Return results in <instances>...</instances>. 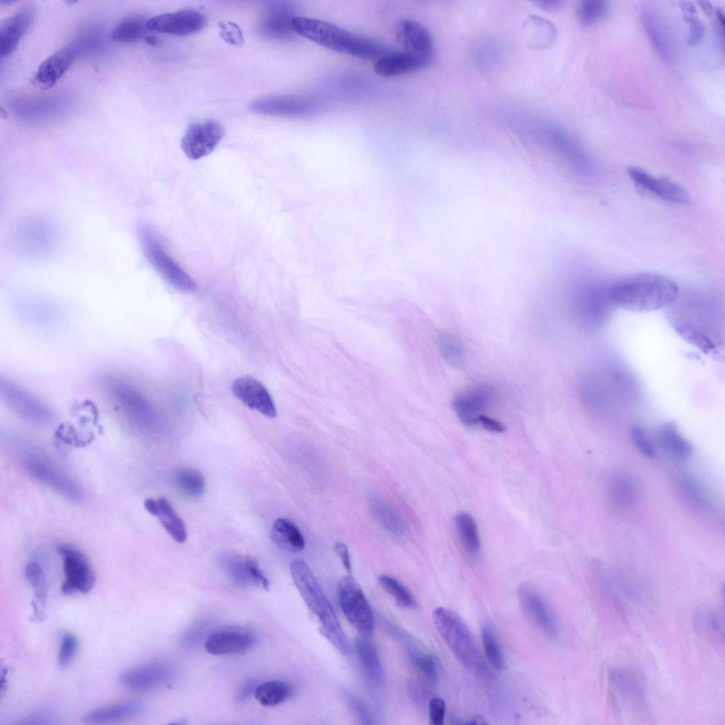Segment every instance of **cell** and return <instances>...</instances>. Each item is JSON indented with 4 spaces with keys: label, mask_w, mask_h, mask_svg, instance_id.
Wrapping results in <instances>:
<instances>
[{
    "label": "cell",
    "mask_w": 725,
    "mask_h": 725,
    "mask_svg": "<svg viewBox=\"0 0 725 725\" xmlns=\"http://www.w3.org/2000/svg\"><path fill=\"white\" fill-rule=\"evenodd\" d=\"M224 132L222 125L215 120L193 123L182 137L181 149L189 159H201L213 152L223 138Z\"/></svg>",
    "instance_id": "9"
},
{
    "label": "cell",
    "mask_w": 725,
    "mask_h": 725,
    "mask_svg": "<svg viewBox=\"0 0 725 725\" xmlns=\"http://www.w3.org/2000/svg\"><path fill=\"white\" fill-rule=\"evenodd\" d=\"M171 675L172 668L169 664L155 661L124 671L120 675V682L130 690L147 691L162 685Z\"/></svg>",
    "instance_id": "17"
},
{
    "label": "cell",
    "mask_w": 725,
    "mask_h": 725,
    "mask_svg": "<svg viewBox=\"0 0 725 725\" xmlns=\"http://www.w3.org/2000/svg\"><path fill=\"white\" fill-rule=\"evenodd\" d=\"M25 572L36 598L41 605H45L47 596V585L43 570L38 564L33 562L26 566Z\"/></svg>",
    "instance_id": "44"
},
{
    "label": "cell",
    "mask_w": 725,
    "mask_h": 725,
    "mask_svg": "<svg viewBox=\"0 0 725 725\" xmlns=\"http://www.w3.org/2000/svg\"><path fill=\"white\" fill-rule=\"evenodd\" d=\"M292 27L296 35L327 49L362 59L375 61L390 52L378 41L319 19L297 16L292 19Z\"/></svg>",
    "instance_id": "2"
},
{
    "label": "cell",
    "mask_w": 725,
    "mask_h": 725,
    "mask_svg": "<svg viewBox=\"0 0 725 725\" xmlns=\"http://www.w3.org/2000/svg\"><path fill=\"white\" fill-rule=\"evenodd\" d=\"M697 629L705 636L717 642L724 640V622L720 615L713 611L702 610L695 616Z\"/></svg>",
    "instance_id": "37"
},
{
    "label": "cell",
    "mask_w": 725,
    "mask_h": 725,
    "mask_svg": "<svg viewBox=\"0 0 725 725\" xmlns=\"http://www.w3.org/2000/svg\"><path fill=\"white\" fill-rule=\"evenodd\" d=\"M59 552L63 558L65 577L61 586L62 593L64 595H72L76 592H89L95 584L96 576L86 556L67 545L61 546Z\"/></svg>",
    "instance_id": "7"
},
{
    "label": "cell",
    "mask_w": 725,
    "mask_h": 725,
    "mask_svg": "<svg viewBox=\"0 0 725 725\" xmlns=\"http://www.w3.org/2000/svg\"><path fill=\"white\" fill-rule=\"evenodd\" d=\"M433 59L407 51L389 52L375 61V73L393 77L416 72L428 67Z\"/></svg>",
    "instance_id": "20"
},
{
    "label": "cell",
    "mask_w": 725,
    "mask_h": 725,
    "mask_svg": "<svg viewBox=\"0 0 725 725\" xmlns=\"http://www.w3.org/2000/svg\"><path fill=\"white\" fill-rule=\"evenodd\" d=\"M36 452H27L23 456L25 468L37 479L59 491L67 498L80 500V489L59 468Z\"/></svg>",
    "instance_id": "8"
},
{
    "label": "cell",
    "mask_w": 725,
    "mask_h": 725,
    "mask_svg": "<svg viewBox=\"0 0 725 725\" xmlns=\"http://www.w3.org/2000/svg\"><path fill=\"white\" fill-rule=\"evenodd\" d=\"M147 21L141 17L132 16L127 18L113 29L111 38L118 42L129 43L139 40L144 33Z\"/></svg>",
    "instance_id": "39"
},
{
    "label": "cell",
    "mask_w": 725,
    "mask_h": 725,
    "mask_svg": "<svg viewBox=\"0 0 725 725\" xmlns=\"http://www.w3.org/2000/svg\"><path fill=\"white\" fill-rule=\"evenodd\" d=\"M627 173L636 185L664 200L678 204H687L690 202L687 192L681 185L668 178L653 177L637 166L628 167Z\"/></svg>",
    "instance_id": "16"
},
{
    "label": "cell",
    "mask_w": 725,
    "mask_h": 725,
    "mask_svg": "<svg viewBox=\"0 0 725 725\" xmlns=\"http://www.w3.org/2000/svg\"><path fill=\"white\" fill-rule=\"evenodd\" d=\"M680 6L683 19L688 25L687 42L690 45H697L702 41L705 35V25L697 15L696 7L692 2L683 1L680 2Z\"/></svg>",
    "instance_id": "40"
},
{
    "label": "cell",
    "mask_w": 725,
    "mask_h": 725,
    "mask_svg": "<svg viewBox=\"0 0 725 725\" xmlns=\"http://www.w3.org/2000/svg\"><path fill=\"white\" fill-rule=\"evenodd\" d=\"M290 572L304 601L318 617L322 634L343 655L350 656L352 649L348 639L308 565L302 560H294L290 564Z\"/></svg>",
    "instance_id": "3"
},
{
    "label": "cell",
    "mask_w": 725,
    "mask_h": 725,
    "mask_svg": "<svg viewBox=\"0 0 725 725\" xmlns=\"http://www.w3.org/2000/svg\"><path fill=\"white\" fill-rule=\"evenodd\" d=\"M292 692V690L287 683L272 680L259 684L255 688L254 696L263 706H275L288 699Z\"/></svg>",
    "instance_id": "33"
},
{
    "label": "cell",
    "mask_w": 725,
    "mask_h": 725,
    "mask_svg": "<svg viewBox=\"0 0 725 725\" xmlns=\"http://www.w3.org/2000/svg\"><path fill=\"white\" fill-rule=\"evenodd\" d=\"M249 109L258 114L304 117L314 114L318 106L314 101L302 96H273L253 101Z\"/></svg>",
    "instance_id": "13"
},
{
    "label": "cell",
    "mask_w": 725,
    "mask_h": 725,
    "mask_svg": "<svg viewBox=\"0 0 725 725\" xmlns=\"http://www.w3.org/2000/svg\"><path fill=\"white\" fill-rule=\"evenodd\" d=\"M157 516L163 527L176 542L183 543L187 540V531L183 521L171 504L164 497L157 499Z\"/></svg>",
    "instance_id": "32"
},
{
    "label": "cell",
    "mask_w": 725,
    "mask_h": 725,
    "mask_svg": "<svg viewBox=\"0 0 725 725\" xmlns=\"http://www.w3.org/2000/svg\"><path fill=\"white\" fill-rule=\"evenodd\" d=\"M609 682L613 697L634 707L644 704L645 685L638 673L627 668L614 669L610 673Z\"/></svg>",
    "instance_id": "19"
},
{
    "label": "cell",
    "mask_w": 725,
    "mask_h": 725,
    "mask_svg": "<svg viewBox=\"0 0 725 725\" xmlns=\"http://www.w3.org/2000/svg\"><path fill=\"white\" fill-rule=\"evenodd\" d=\"M540 4L541 5L542 7L544 8L545 9H554V8H556L559 7L561 5V2H560V1H544V2H540Z\"/></svg>",
    "instance_id": "55"
},
{
    "label": "cell",
    "mask_w": 725,
    "mask_h": 725,
    "mask_svg": "<svg viewBox=\"0 0 725 725\" xmlns=\"http://www.w3.org/2000/svg\"><path fill=\"white\" fill-rule=\"evenodd\" d=\"M295 6L290 2H282L275 6L272 11V16H268L264 23V29L277 38H293L296 33L292 29V21L297 16L295 15Z\"/></svg>",
    "instance_id": "26"
},
{
    "label": "cell",
    "mask_w": 725,
    "mask_h": 725,
    "mask_svg": "<svg viewBox=\"0 0 725 725\" xmlns=\"http://www.w3.org/2000/svg\"><path fill=\"white\" fill-rule=\"evenodd\" d=\"M334 550L340 557L345 569L350 572V559L346 544L343 542H337L334 546Z\"/></svg>",
    "instance_id": "51"
},
{
    "label": "cell",
    "mask_w": 725,
    "mask_h": 725,
    "mask_svg": "<svg viewBox=\"0 0 725 725\" xmlns=\"http://www.w3.org/2000/svg\"><path fill=\"white\" fill-rule=\"evenodd\" d=\"M256 641L250 630L238 627L221 629L211 633L204 644L205 651L215 656L238 653L247 650Z\"/></svg>",
    "instance_id": "15"
},
{
    "label": "cell",
    "mask_w": 725,
    "mask_h": 725,
    "mask_svg": "<svg viewBox=\"0 0 725 725\" xmlns=\"http://www.w3.org/2000/svg\"><path fill=\"white\" fill-rule=\"evenodd\" d=\"M79 648L77 638L72 634H63L58 653V664L61 668L68 666L73 661Z\"/></svg>",
    "instance_id": "46"
},
{
    "label": "cell",
    "mask_w": 725,
    "mask_h": 725,
    "mask_svg": "<svg viewBox=\"0 0 725 725\" xmlns=\"http://www.w3.org/2000/svg\"><path fill=\"white\" fill-rule=\"evenodd\" d=\"M222 38L232 44H241L243 38L239 28L234 23L228 22L221 26Z\"/></svg>",
    "instance_id": "49"
},
{
    "label": "cell",
    "mask_w": 725,
    "mask_h": 725,
    "mask_svg": "<svg viewBox=\"0 0 725 725\" xmlns=\"http://www.w3.org/2000/svg\"><path fill=\"white\" fill-rule=\"evenodd\" d=\"M355 647L361 667L367 677L374 683H381L384 670L378 653L366 636H358Z\"/></svg>",
    "instance_id": "27"
},
{
    "label": "cell",
    "mask_w": 725,
    "mask_h": 725,
    "mask_svg": "<svg viewBox=\"0 0 725 725\" xmlns=\"http://www.w3.org/2000/svg\"><path fill=\"white\" fill-rule=\"evenodd\" d=\"M142 705L136 701H128L100 707L86 713L83 721L86 724H104L117 721L138 714Z\"/></svg>",
    "instance_id": "28"
},
{
    "label": "cell",
    "mask_w": 725,
    "mask_h": 725,
    "mask_svg": "<svg viewBox=\"0 0 725 725\" xmlns=\"http://www.w3.org/2000/svg\"><path fill=\"white\" fill-rule=\"evenodd\" d=\"M455 520L459 537L464 549L472 555L476 554L481 544L475 520L467 513H459Z\"/></svg>",
    "instance_id": "35"
},
{
    "label": "cell",
    "mask_w": 725,
    "mask_h": 725,
    "mask_svg": "<svg viewBox=\"0 0 725 725\" xmlns=\"http://www.w3.org/2000/svg\"><path fill=\"white\" fill-rule=\"evenodd\" d=\"M411 658L415 667L424 677L432 682L438 680V666L432 656L413 650L411 651Z\"/></svg>",
    "instance_id": "45"
},
{
    "label": "cell",
    "mask_w": 725,
    "mask_h": 725,
    "mask_svg": "<svg viewBox=\"0 0 725 725\" xmlns=\"http://www.w3.org/2000/svg\"><path fill=\"white\" fill-rule=\"evenodd\" d=\"M466 724H486L487 722L480 716H474Z\"/></svg>",
    "instance_id": "56"
},
{
    "label": "cell",
    "mask_w": 725,
    "mask_h": 725,
    "mask_svg": "<svg viewBox=\"0 0 725 725\" xmlns=\"http://www.w3.org/2000/svg\"><path fill=\"white\" fill-rule=\"evenodd\" d=\"M479 423L486 430L492 433H502L505 430V427L501 423L484 414L479 416Z\"/></svg>",
    "instance_id": "50"
},
{
    "label": "cell",
    "mask_w": 725,
    "mask_h": 725,
    "mask_svg": "<svg viewBox=\"0 0 725 725\" xmlns=\"http://www.w3.org/2000/svg\"><path fill=\"white\" fill-rule=\"evenodd\" d=\"M641 21L645 33L658 55L665 62L673 57V48L668 28L656 11L645 7L641 12Z\"/></svg>",
    "instance_id": "24"
},
{
    "label": "cell",
    "mask_w": 725,
    "mask_h": 725,
    "mask_svg": "<svg viewBox=\"0 0 725 725\" xmlns=\"http://www.w3.org/2000/svg\"><path fill=\"white\" fill-rule=\"evenodd\" d=\"M371 508L375 516L386 529L396 535L402 532L403 524L400 518L386 503L380 500L374 499Z\"/></svg>",
    "instance_id": "43"
},
{
    "label": "cell",
    "mask_w": 725,
    "mask_h": 725,
    "mask_svg": "<svg viewBox=\"0 0 725 725\" xmlns=\"http://www.w3.org/2000/svg\"><path fill=\"white\" fill-rule=\"evenodd\" d=\"M271 537L274 543L286 552H299L304 547L303 535L292 522L285 518L274 521Z\"/></svg>",
    "instance_id": "29"
},
{
    "label": "cell",
    "mask_w": 725,
    "mask_h": 725,
    "mask_svg": "<svg viewBox=\"0 0 725 725\" xmlns=\"http://www.w3.org/2000/svg\"><path fill=\"white\" fill-rule=\"evenodd\" d=\"M378 581L381 587L402 608H411L416 605L415 600L409 591L400 582L388 575H382Z\"/></svg>",
    "instance_id": "42"
},
{
    "label": "cell",
    "mask_w": 725,
    "mask_h": 725,
    "mask_svg": "<svg viewBox=\"0 0 725 725\" xmlns=\"http://www.w3.org/2000/svg\"><path fill=\"white\" fill-rule=\"evenodd\" d=\"M608 9V2L605 1H582L577 6L578 20L583 26H591L603 18Z\"/></svg>",
    "instance_id": "41"
},
{
    "label": "cell",
    "mask_w": 725,
    "mask_h": 725,
    "mask_svg": "<svg viewBox=\"0 0 725 725\" xmlns=\"http://www.w3.org/2000/svg\"><path fill=\"white\" fill-rule=\"evenodd\" d=\"M396 38L405 51L433 59L434 43L430 31L421 23L404 19L396 27Z\"/></svg>",
    "instance_id": "22"
},
{
    "label": "cell",
    "mask_w": 725,
    "mask_h": 725,
    "mask_svg": "<svg viewBox=\"0 0 725 725\" xmlns=\"http://www.w3.org/2000/svg\"><path fill=\"white\" fill-rule=\"evenodd\" d=\"M252 685L253 684H246L244 687L241 688L237 697L239 700H245L246 697H247L249 695L252 690H255L256 687L253 689Z\"/></svg>",
    "instance_id": "54"
},
{
    "label": "cell",
    "mask_w": 725,
    "mask_h": 725,
    "mask_svg": "<svg viewBox=\"0 0 725 725\" xmlns=\"http://www.w3.org/2000/svg\"><path fill=\"white\" fill-rule=\"evenodd\" d=\"M697 4L700 8L707 16H712L714 13V9L710 2L707 1H698Z\"/></svg>",
    "instance_id": "53"
},
{
    "label": "cell",
    "mask_w": 725,
    "mask_h": 725,
    "mask_svg": "<svg viewBox=\"0 0 725 725\" xmlns=\"http://www.w3.org/2000/svg\"><path fill=\"white\" fill-rule=\"evenodd\" d=\"M75 55L76 51L71 47L63 48L51 55L33 74L32 84L40 90L52 88L69 70Z\"/></svg>",
    "instance_id": "21"
},
{
    "label": "cell",
    "mask_w": 725,
    "mask_h": 725,
    "mask_svg": "<svg viewBox=\"0 0 725 725\" xmlns=\"http://www.w3.org/2000/svg\"><path fill=\"white\" fill-rule=\"evenodd\" d=\"M138 236L147 260L166 282L182 292H190L196 290L195 281L169 254L151 226L140 224Z\"/></svg>",
    "instance_id": "5"
},
{
    "label": "cell",
    "mask_w": 725,
    "mask_h": 725,
    "mask_svg": "<svg viewBox=\"0 0 725 725\" xmlns=\"http://www.w3.org/2000/svg\"><path fill=\"white\" fill-rule=\"evenodd\" d=\"M437 342L439 351L447 363L455 367L462 366L464 363L465 352L459 338L445 332L438 335Z\"/></svg>",
    "instance_id": "38"
},
{
    "label": "cell",
    "mask_w": 725,
    "mask_h": 725,
    "mask_svg": "<svg viewBox=\"0 0 725 725\" xmlns=\"http://www.w3.org/2000/svg\"><path fill=\"white\" fill-rule=\"evenodd\" d=\"M496 399L493 388L479 384L458 393L452 400V406L464 425L472 426L479 423L482 412L491 408Z\"/></svg>",
    "instance_id": "11"
},
{
    "label": "cell",
    "mask_w": 725,
    "mask_h": 725,
    "mask_svg": "<svg viewBox=\"0 0 725 725\" xmlns=\"http://www.w3.org/2000/svg\"><path fill=\"white\" fill-rule=\"evenodd\" d=\"M35 9L27 6L6 19L0 27V55L7 56L15 50L19 42L32 26Z\"/></svg>",
    "instance_id": "23"
},
{
    "label": "cell",
    "mask_w": 725,
    "mask_h": 725,
    "mask_svg": "<svg viewBox=\"0 0 725 725\" xmlns=\"http://www.w3.org/2000/svg\"><path fill=\"white\" fill-rule=\"evenodd\" d=\"M174 481L181 491L191 498H199L205 493V477L195 469H179L174 475Z\"/></svg>",
    "instance_id": "34"
},
{
    "label": "cell",
    "mask_w": 725,
    "mask_h": 725,
    "mask_svg": "<svg viewBox=\"0 0 725 725\" xmlns=\"http://www.w3.org/2000/svg\"><path fill=\"white\" fill-rule=\"evenodd\" d=\"M254 559L250 556H242L234 554H227L222 557L221 564L235 586L245 588L253 585L252 566Z\"/></svg>",
    "instance_id": "30"
},
{
    "label": "cell",
    "mask_w": 725,
    "mask_h": 725,
    "mask_svg": "<svg viewBox=\"0 0 725 725\" xmlns=\"http://www.w3.org/2000/svg\"><path fill=\"white\" fill-rule=\"evenodd\" d=\"M145 509L152 515L157 516L159 512V506L157 500L152 498H147L144 501Z\"/></svg>",
    "instance_id": "52"
},
{
    "label": "cell",
    "mask_w": 725,
    "mask_h": 725,
    "mask_svg": "<svg viewBox=\"0 0 725 725\" xmlns=\"http://www.w3.org/2000/svg\"><path fill=\"white\" fill-rule=\"evenodd\" d=\"M338 598L342 612L350 624L363 636L374 629L372 611L361 587L350 576L342 577L338 584Z\"/></svg>",
    "instance_id": "6"
},
{
    "label": "cell",
    "mask_w": 725,
    "mask_h": 725,
    "mask_svg": "<svg viewBox=\"0 0 725 725\" xmlns=\"http://www.w3.org/2000/svg\"><path fill=\"white\" fill-rule=\"evenodd\" d=\"M430 724L443 725L445 715L446 706L444 700L439 697L432 698L428 704Z\"/></svg>",
    "instance_id": "48"
},
{
    "label": "cell",
    "mask_w": 725,
    "mask_h": 725,
    "mask_svg": "<svg viewBox=\"0 0 725 725\" xmlns=\"http://www.w3.org/2000/svg\"><path fill=\"white\" fill-rule=\"evenodd\" d=\"M206 21L201 12L183 9L154 16L147 21L146 27L152 31L184 36L200 31Z\"/></svg>",
    "instance_id": "12"
},
{
    "label": "cell",
    "mask_w": 725,
    "mask_h": 725,
    "mask_svg": "<svg viewBox=\"0 0 725 725\" xmlns=\"http://www.w3.org/2000/svg\"><path fill=\"white\" fill-rule=\"evenodd\" d=\"M518 594L521 607L530 621L549 638L556 639L559 627L540 593L530 586H523Z\"/></svg>",
    "instance_id": "14"
},
{
    "label": "cell",
    "mask_w": 725,
    "mask_h": 725,
    "mask_svg": "<svg viewBox=\"0 0 725 725\" xmlns=\"http://www.w3.org/2000/svg\"><path fill=\"white\" fill-rule=\"evenodd\" d=\"M1 394L6 404L22 418L38 423H47L52 418L51 410L43 402L8 379L1 382Z\"/></svg>",
    "instance_id": "10"
},
{
    "label": "cell",
    "mask_w": 725,
    "mask_h": 725,
    "mask_svg": "<svg viewBox=\"0 0 725 725\" xmlns=\"http://www.w3.org/2000/svg\"><path fill=\"white\" fill-rule=\"evenodd\" d=\"M678 288L668 278L650 273L628 276L610 289V302L633 312H650L668 306L677 299Z\"/></svg>",
    "instance_id": "1"
},
{
    "label": "cell",
    "mask_w": 725,
    "mask_h": 725,
    "mask_svg": "<svg viewBox=\"0 0 725 725\" xmlns=\"http://www.w3.org/2000/svg\"><path fill=\"white\" fill-rule=\"evenodd\" d=\"M481 635L486 658L494 670L501 671L505 668V658L492 626L488 623L484 624Z\"/></svg>",
    "instance_id": "36"
},
{
    "label": "cell",
    "mask_w": 725,
    "mask_h": 725,
    "mask_svg": "<svg viewBox=\"0 0 725 725\" xmlns=\"http://www.w3.org/2000/svg\"><path fill=\"white\" fill-rule=\"evenodd\" d=\"M631 438L636 448L645 456L653 458L656 456L654 445L644 429L634 427L631 430Z\"/></svg>",
    "instance_id": "47"
},
{
    "label": "cell",
    "mask_w": 725,
    "mask_h": 725,
    "mask_svg": "<svg viewBox=\"0 0 725 725\" xmlns=\"http://www.w3.org/2000/svg\"><path fill=\"white\" fill-rule=\"evenodd\" d=\"M661 446L677 459L683 460L692 453L690 443L680 434L678 428L671 423L662 425L657 431Z\"/></svg>",
    "instance_id": "31"
},
{
    "label": "cell",
    "mask_w": 725,
    "mask_h": 725,
    "mask_svg": "<svg viewBox=\"0 0 725 725\" xmlns=\"http://www.w3.org/2000/svg\"><path fill=\"white\" fill-rule=\"evenodd\" d=\"M234 394L249 408L263 415L274 418L276 409L273 400L265 386L251 376L236 379L232 384Z\"/></svg>",
    "instance_id": "18"
},
{
    "label": "cell",
    "mask_w": 725,
    "mask_h": 725,
    "mask_svg": "<svg viewBox=\"0 0 725 725\" xmlns=\"http://www.w3.org/2000/svg\"><path fill=\"white\" fill-rule=\"evenodd\" d=\"M22 229L20 243L26 251L41 255L47 253L55 243V234L48 224L42 221H33Z\"/></svg>",
    "instance_id": "25"
},
{
    "label": "cell",
    "mask_w": 725,
    "mask_h": 725,
    "mask_svg": "<svg viewBox=\"0 0 725 725\" xmlns=\"http://www.w3.org/2000/svg\"><path fill=\"white\" fill-rule=\"evenodd\" d=\"M433 620L442 639L457 661L472 673L487 676L489 673L486 661L461 617L450 609L440 607L433 611Z\"/></svg>",
    "instance_id": "4"
}]
</instances>
